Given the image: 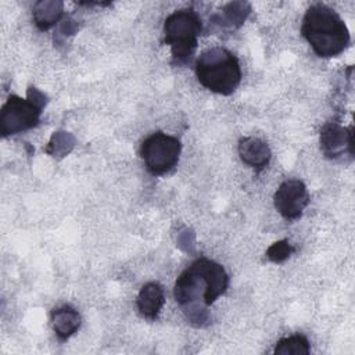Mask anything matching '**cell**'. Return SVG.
<instances>
[{"label": "cell", "mask_w": 355, "mask_h": 355, "mask_svg": "<svg viewBox=\"0 0 355 355\" xmlns=\"http://www.w3.org/2000/svg\"><path fill=\"white\" fill-rule=\"evenodd\" d=\"M229 286V275L225 268L209 259L198 258L176 279L173 295L187 319L200 326L205 318L201 315L205 306L212 305Z\"/></svg>", "instance_id": "6da1fadb"}, {"label": "cell", "mask_w": 355, "mask_h": 355, "mask_svg": "<svg viewBox=\"0 0 355 355\" xmlns=\"http://www.w3.org/2000/svg\"><path fill=\"white\" fill-rule=\"evenodd\" d=\"M301 33L313 53L322 58L340 55L351 42L349 31L343 18L336 10L322 3L312 4L306 10Z\"/></svg>", "instance_id": "7a4b0ae2"}, {"label": "cell", "mask_w": 355, "mask_h": 355, "mask_svg": "<svg viewBox=\"0 0 355 355\" xmlns=\"http://www.w3.org/2000/svg\"><path fill=\"white\" fill-rule=\"evenodd\" d=\"M196 76L208 90L229 96L241 82V68L237 57L225 47H211L196 60Z\"/></svg>", "instance_id": "3957f363"}, {"label": "cell", "mask_w": 355, "mask_h": 355, "mask_svg": "<svg viewBox=\"0 0 355 355\" xmlns=\"http://www.w3.org/2000/svg\"><path fill=\"white\" fill-rule=\"evenodd\" d=\"M201 29V19L193 8L176 10L166 17L164 43L171 47L173 62L182 64L194 54Z\"/></svg>", "instance_id": "277c9868"}, {"label": "cell", "mask_w": 355, "mask_h": 355, "mask_svg": "<svg viewBox=\"0 0 355 355\" xmlns=\"http://www.w3.org/2000/svg\"><path fill=\"white\" fill-rule=\"evenodd\" d=\"M44 104V94L35 87H29L26 98L11 94L0 111L1 136L7 137L35 128L40 121Z\"/></svg>", "instance_id": "5b68a950"}, {"label": "cell", "mask_w": 355, "mask_h": 355, "mask_svg": "<svg viewBox=\"0 0 355 355\" xmlns=\"http://www.w3.org/2000/svg\"><path fill=\"white\" fill-rule=\"evenodd\" d=\"M180 140L164 132L150 135L140 146V157L151 175H165L179 162Z\"/></svg>", "instance_id": "8992f818"}, {"label": "cell", "mask_w": 355, "mask_h": 355, "mask_svg": "<svg viewBox=\"0 0 355 355\" xmlns=\"http://www.w3.org/2000/svg\"><path fill=\"white\" fill-rule=\"evenodd\" d=\"M276 211L286 219H297L302 215L305 207L309 204V193L306 186L300 179L284 180L273 196Z\"/></svg>", "instance_id": "52a82bcc"}, {"label": "cell", "mask_w": 355, "mask_h": 355, "mask_svg": "<svg viewBox=\"0 0 355 355\" xmlns=\"http://www.w3.org/2000/svg\"><path fill=\"white\" fill-rule=\"evenodd\" d=\"M352 128L327 122L320 130V148L327 158H338L347 151L352 155Z\"/></svg>", "instance_id": "ba28073f"}, {"label": "cell", "mask_w": 355, "mask_h": 355, "mask_svg": "<svg viewBox=\"0 0 355 355\" xmlns=\"http://www.w3.org/2000/svg\"><path fill=\"white\" fill-rule=\"evenodd\" d=\"M237 150L241 161L250 168L257 171L263 169L269 164L270 155H272L266 141L252 136L240 139Z\"/></svg>", "instance_id": "9c48e42d"}, {"label": "cell", "mask_w": 355, "mask_h": 355, "mask_svg": "<svg viewBox=\"0 0 355 355\" xmlns=\"http://www.w3.org/2000/svg\"><path fill=\"white\" fill-rule=\"evenodd\" d=\"M164 302H165L164 290L155 282L146 283L140 288V291L137 294V300H136L139 313L148 320L157 319V316L159 315V312L164 306Z\"/></svg>", "instance_id": "30bf717a"}, {"label": "cell", "mask_w": 355, "mask_h": 355, "mask_svg": "<svg viewBox=\"0 0 355 355\" xmlns=\"http://www.w3.org/2000/svg\"><path fill=\"white\" fill-rule=\"evenodd\" d=\"M51 327L60 340H67L80 327V315L75 308L62 305L51 312Z\"/></svg>", "instance_id": "8fae6325"}, {"label": "cell", "mask_w": 355, "mask_h": 355, "mask_svg": "<svg viewBox=\"0 0 355 355\" xmlns=\"http://www.w3.org/2000/svg\"><path fill=\"white\" fill-rule=\"evenodd\" d=\"M64 6L61 1H39L33 7V21L40 31H47L62 17Z\"/></svg>", "instance_id": "7c38bea8"}, {"label": "cell", "mask_w": 355, "mask_h": 355, "mask_svg": "<svg viewBox=\"0 0 355 355\" xmlns=\"http://www.w3.org/2000/svg\"><path fill=\"white\" fill-rule=\"evenodd\" d=\"M309 351V341L302 334H293L279 340L273 349L276 355H308Z\"/></svg>", "instance_id": "4fadbf2b"}, {"label": "cell", "mask_w": 355, "mask_h": 355, "mask_svg": "<svg viewBox=\"0 0 355 355\" xmlns=\"http://www.w3.org/2000/svg\"><path fill=\"white\" fill-rule=\"evenodd\" d=\"M294 252V247L287 241V240H280L273 243L268 250H266V257L276 263H280L286 261L291 254Z\"/></svg>", "instance_id": "5bb4252c"}]
</instances>
